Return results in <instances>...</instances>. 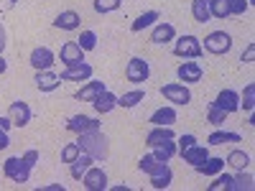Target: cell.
<instances>
[{
	"label": "cell",
	"instance_id": "6da1fadb",
	"mask_svg": "<svg viewBox=\"0 0 255 191\" xmlns=\"http://www.w3.org/2000/svg\"><path fill=\"white\" fill-rule=\"evenodd\" d=\"M79 151L90 153L95 161H108L110 156V140L102 130H90V133H82L79 135Z\"/></svg>",
	"mask_w": 255,
	"mask_h": 191
},
{
	"label": "cell",
	"instance_id": "7a4b0ae2",
	"mask_svg": "<svg viewBox=\"0 0 255 191\" xmlns=\"http://www.w3.org/2000/svg\"><path fill=\"white\" fill-rule=\"evenodd\" d=\"M3 174H5L13 184H26V181L31 179V166H26L23 158L10 156V158L3 163Z\"/></svg>",
	"mask_w": 255,
	"mask_h": 191
},
{
	"label": "cell",
	"instance_id": "3957f363",
	"mask_svg": "<svg viewBox=\"0 0 255 191\" xmlns=\"http://www.w3.org/2000/svg\"><path fill=\"white\" fill-rule=\"evenodd\" d=\"M204 49L215 56H222L232 49V36L225 33V31H212L207 38H204Z\"/></svg>",
	"mask_w": 255,
	"mask_h": 191
},
{
	"label": "cell",
	"instance_id": "277c9868",
	"mask_svg": "<svg viewBox=\"0 0 255 191\" xmlns=\"http://www.w3.org/2000/svg\"><path fill=\"white\" fill-rule=\"evenodd\" d=\"M202 41L197 36H181L176 44H174V54L181 59H199L202 56Z\"/></svg>",
	"mask_w": 255,
	"mask_h": 191
},
{
	"label": "cell",
	"instance_id": "5b68a950",
	"mask_svg": "<svg viewBox=\"0 0 255 191\" xmlns=\"http://www.w3.org/2000/svg\"><path fill=\"white\" fill-rule=\"evenodd\" d=\"M161 95L168 99V102H174V104H189L191 102V92L184 82H171V84H163L161 87Z\"/></svg>",
	"mask_w": 255,
	"mask_h": 191
},
{
	"label": "cell",
	"instance_id": "8992f818",
	"mask_svg": "<svg viewBox=\"0 0 255 191\" xmlns=\"http://www.w3.org/2000/svg\"><path fill=\"white\" fill-rule=\"evenodd\" d=\"M125 77H128V82H133V84H143L148 77H151V67H148L145 59L133 56L130 61H128V67H125Z\"/></svg>",
	"mask_w": 255,
	"mask_h": 191
},
{
	"label": "cell",
	"instance_id": "52a82bcc",
	"mask_svg": "<svg viewBox=\"0 0 255 191\" xmlns=\"http://www.w3.org/2000/svg\"><path fill=\"white\" fill-rule=\"evenodd\" d=\"M79 181L84 184L87 191H105V189H108V174H105L100 166H90Z\"/></svg>",
	"mask_w": 255,
	"mask_h": 191
},
{
	"label": "cell",
	"instance_id": "ba28073f",
	"mask_svg": "<svg viewBox=\"0 0 255 191\" xmlns=\"http://www.w3.org/2000/svg\"><path fill=\"white\" fill-rule=\"evenodd\" d=\"M100 127H102V122L97 117H90V115H74V117L67 120V130L77 133V135L90 133V130H100Z\"/></svg>",
	"mask_w": 255,
	"mask_h": 191
},
{
	"label": "cell",
	"instance_id": "9c48e42d",
	"mask_svg": "<svg viewBox=\"0 0 255 191\" xmlns=\"http://www.w3.org/2000/svg\"><path fill=\"white\" fill-rule=\"evenodd\" d=\"M61 64L67 69H72V67H79V64H84V51L79 49V44L77 41H67V44L61 46Z\"/></svg>",
	"mask_w": 255,
	"mask_h": 191
},
{
	"label": "cell",
	"instance_id": "30bf717a",
	"mask_svg": "<svg viewBox=\"0 0 255 191\" xmlns=\"http://www.w3.org/2000/svg\"><path fill=\"white\" fill-rule=\"evenodd\" d=\"M31 67L36 69V72H46V69H51L54 67V51L49 49V46H36L33 51H31Z\"/></svg>",
	"mask_w": 255,
	"mask_h": 191
},
{
	"label": "cell",
	"instance_id": "8fae6325",
	"mask_svg": "<svg viewBox=\"0 0 255 191\" xmlns=\"http://www.w3.org/2000/svg\"><path fill=\"white\" fill-rule=\"evenodd\" d=\"M8 115H10V122L15 127H26L31 122V107L23 102V99H15L10 102V107H8Z\"/></svg>",
	"mask_w": 255,
	"mask_h": 191
},
{
	"label": "cell",
	"instance_id": "7c38bea8",
	"mask_svg": "<svg viewBox=\"0 0 255 191\" xmlns=\"http://www.w3.org/2000/svg\"><path fill=\"white\" fill-rule=\"evenodd\" d=\"M215 104H217L220 110H225L227 115H232V112L240 110V95H238L235 90H222V92L217 95Z\"/></svg>",
	"mask_w": 255,
	"mask_h": 191
},
{
	"label": "cell",
	"instance_id": "4fadbf2b",
	"mask_svg": "<svg viewBox=\"0 0 255 191\" xmlns=\"http://www.w3.org/2000/svg\"><path fill=\"white\" fill-rule=\"evenodd\" d=\"M92 107H95L97 115H108V112H113V110L118 107V95H113L110 90L100 92V95L92 99Z\"/></svg>",
	"mask_w": 255,
	"mask_h": 191
},
{
	"label": "cell",
	"instance_id": "5bb4252c",
	"mask_svg": "<svg viewBox=\"0 0 255 191\" xmlns=\"http://www.w3.org/2000/svg\"><path fill=\"white\" fill-rule=\"evenodd\" d=\"M171 181H174L171 166H168V163H158V166H156V171L151 174V186L161 191V189H168V186H171Z\"/></svg>",
	"mask_w": 255,
	"mask_h": 191
},
{
	"label": "cell",
	"instance_id": "9a60e30c",
	"mask_svg": "<svg viewBox=\"0 0 255 191\" xmlns=\"http://www.w3.org/2000/svg\"><path fill=\"white\" fill-rule=\"evenodd\" d=\"M105 90H108V87H105V82H100V79H87V82H84L82 84V90H77V99L79 102H92L100 92H105Z\"/></svg>",
	"mask_w": 255,
	"mask_h": 191
},
{
	"label": "cell",
	"instance_id": "2e32d148",
	"mask_svg": "<svg viewBox=\"0 0 255 191\" xmlns=\"http://www.w3.org/2000/svg\"><path fill=\"white\" fill-rule=\"evenodd\" d=\"M36 87H38V92H54V90H59L61 87V79H59V74H54L51 69H46V72H36Z\"/></svg>",
	"mask_w": 255,
	"mask_h": 191
},
{
	"label": "cell",
	"instance_id": "e0dca14e",
	"mask_svg": "<svg viewBox=\"0 0 255 191\" xmlns=\"http://www.w3.org/2000/svg\"><path fill=\"white\" fill-rule=\"evenodd\" d=\"M176 74H179V79L184 84H197L202 79V67H199L197 61H184L181 67L176 69Z\"/></svg>",
	"mask_w": 255,
	"mask_h": 191
},
{
	"label": "cell",
	"instance_id": "ac0fdd59",
	"mask_svg": "<svg viewBox=\"0 0 255 191\" xmlns=\"http://www.w3.org/2000/svg\"><path fill=\"white\" fill-rule=\"evenodd\" d=\"M79 26H82V18L74 10H61L54 20V28H61V31H77Z\"/></svg>",
	"mask_w": 255,
	"mask_h": 191
},
{
	"label": "cell",
	"instance_id": "d6986e66",
	"mask_svg": "<svg viewBox=\"0 0 255 191\" xmlns=\"http://www.w3.org/2000/svg\"><path fill=\"white\" fill-rule=\"evenodd\" d=\"M174 38H176V28L171 23H156L153 31H151V41L156 46H163V44H168V41H174Z\"/></svg>",
	"mask_w": 255,
	"mask_h": 191
},
{
	"label": "cell",
	"instance_id": "ffe728a7",
	"mask_svg": "<svg viewBox=\"0 0 255 191\" xmlns=\"http://www.w3.org/2000/svg\"><path fill=\"white\" fill-rule=\"evenodd\" d=\"M59 79L61 82H87V79H92V67L84 61V64H79V67H72L67 72H61Z\"/></svg>",
	"mask_w": 255,
	"mask_h": 191
},
{
	"label": "cell",
	"instance_id": "44dd1931",
	"mask_svg": "<svg viewBox=\"0 0 255 191\" xmlns=\"http://www.w3.org/2000/svg\"><path fill=\"white\" fill-rule=\"evenodd\" d=\"M181 158H184V163H189L191 168H197L199 163H204L207 158H209V151H207V148L204 145H191V148H186V151L181 153Z\"/></svg>",
	"mask_w": 255,
	"mask_h": 191
},
{
	"label": "cell",
	"instance_id": "7402d4cb",
	"mask_svg": "<svg viewBox=\"0 0 255 191\" xmlns=\"http://www.w3.org/2000/svg\"><path fill=\"white\" fill-rule=\"evenodd\" d=\"M148 122H151V125H168V127H171V125L176 122V107H174V104L158 107L151 117H148Z\"/></svg>",
	"mask_w": 255,
	"mask_h": 191
},
{
	"label": "cell",
	"instance_id": "603a6c76",
	"mask_svg": "<svg viewBox=\"0 0 255 191\" xmlns=\"http://www.w3.org/2000/svg\"><path fill=\"white\" fill-rule=\"evenodd\" d=\"M92 163H95V158H92L90 153L79 151V156L69 163V174H72V179H77V181H79V179L84 176V171H87V168H90Z\"/></svg>",
	"mask_w": 255,
	"mask_h": 191
},
{
	"label": "cell",
	"instance_id": "cb8c5ba5",
	"mask_svg": "<svg viewBox=\"0 0 255 191\" xmlns=\"http://www.w3.org/2000/svg\"><path fill=\"white\" fill-rule=\"evenodd\" d=\"M171 138H176L174 135V130L168 125H153V130L145 135V145H158V143H163V140H171Z\"/></svg>",
	"mask_w": 255,
	"mask_h": 191
},
{
	"label": "cell",
	"instance_id": "d4e9b609",
	"mask_svg": "<svg viewBox=\"0 0 255 191\" xmlns=\"http://www.w3.org/2000/svg\"><path fill=\"white\" fill-rule=\"evenodd\" d=\"M197 174H204V176H217L220 171H225V158H217V156H209L204 163H199L194 168Z\"/></svg>",
	"mask_w": 255,
	"mask_h": 191
},
{
	"label": "cell",
	"instance_id": "484cf974",
	"mask_svg": "<svg viewBox=\"0 0 255 191\" xmlns=\"http://www.w3.org/2000/svg\"><path fill=\"white\" fill-rule=\"evenodd\" d=\"M176 138H171V140H163V143H158V145H153V156L161 161V163H168L174 156H176V143H174Z\"/></svg>",
	"mask_w": 255,
	"mask_h": 191
},
{
	"label": "cell",
	"instance_id": "4316f807",
	"mask_svg": "<svg viewBox=\"0 0 255 191\" xmlns=\"http://www.w3.org/2000/svg\"><path fill=\"white\" fill-rule=\"evenodd\" d=\"M158 18H161V15H158V10H145L143 15H138V18L133 20V26H130V31H133V33H140L143 28H153Z\"/></svg>",
	"mask_w": 255,
	"mask_h": 191
},
{
	"label": "cell",
	"instance_id": "83f0119b",
	"mask_svg": "<svg viewBox=\"0 0 255 191\" xmlns=\"http://www.w3.org/2000/svg\"><path fill=\"white\" fill-rule=\"evenodd\" d=\"M145 99V92L143 90H133V92H125V95H120L118 97V107H123V110H133V107H138V104Z\"/></svg>",
	"mask_w": 255,
	"mask_h": 191
},
{
	"label": "cell",
	"instance_id": "f1b7e54d",
	"mask_svg": "<svg viewBox=\"0 0 255 191\" xmlns=\"http://www.w3.org/2000/svg\"><path fill=\"white\" fill-rule=\"evenodd\" d=\"M240 140H243L240 133H230V130H215L207 138L209 145H225V143H240Z\"/></svg>",
	"mask_w": 255,
	"mask_h": 191
},
{
	"label": "cell",
	"instance_id": "f546056e",
	"mask_svg": "<svg viewBox=\"0 0 255 191\" xmlns=\"http://www.w3.org/2000/svg\"><path fill=\"white\" fill-rule=\"evenodd\" d=\"M191 15H194L197 23H207L212 18L209 15V0H191Z\"/></svg>",
	"mask_w": 255,
	"mask_h": 191
},
{
	"label": "cell",
	"instance_id": "4dcf8cb0",
	"mask_svg": "<svg viewBox=\"0 0 255 191\" xmlns=\"http://www.w3.org/2000/svg\"><path fill=\"white\" fill-rule=\"evenodd\" d=\"M225 166H232V168H238V171H243V168L250 166V156H248L245 151H230Z\"/></svg>",
	"mask_w": 255,
	"mask_h": 191
},
{
	"label": "cell",
	"instance_id": "1f68e13d",
	"mask_svg": "<svg viewBox=\"0 0 255 191\" xmlns=\"http://www.w3.org/2000/svg\"><path fill=\"white\" fill-rule=\"evenodd\" d=\"M232 181H235V191H253L255 189V179H253L250 171H245V168L238 176H232Z\"/></svg>",
	"mask_w": 255,
	"mask_h": 191
},
{
	"label": "cell",
	"instance_id": "d6a6232c",
	"mask_svg": "<svg viewBox=\"0 0 255 191\" xmlns=\"http://www.w3.org/2000/svg\"><path fill=\"white\" fill-rule=\"evenodd\" d=\"M253 107H255V84L250 82V84H245V90L240 95V110L253 112Z\"/></svg>",
	"mask_w": 255,
	"mask_h": 191
},
{
	"label": "cell",
	"instance_id": "836d02e7",
	"mask_svg": "<svg viewBox=\"0 0 255 191\" xmlns=\"http://www.w3.org/2000/svg\"><path fill=\"white\" fill-rule=\"evenodd\" d=\"M77 44H79V49L87 54V51H95L97 49V33L95 31H82V36L77 38Z\"/></svg>",
	"mask_w": 255,
	"mask_h": 191
},
{
	"label": "cell",
	"instance_id": "e575fe53",
	"mask_svg": "<svg viewBox=\"0 0 255 191\" xmlns=\"http://www.w3.org/2000/svg\"><path fill=\"white\" fill-rule=\"evenodd\" d=\"M209 191H235V181H232V176H227V174H217V179H215V184H209Z\"/></svg>",
	"mask_w": 255,
	"mask_h": 191
},
{
	"label": "cell",
	"instance_id": "d590c367",
	"mask_svg": "<svg viewBox=\"0 0 255 191\" xmlns=\"http://www.w3.org/2000/svg\"><path fill=\"white\" fill-rule=\"evenodd\" d=\"M209 15H212V18L225 20V18L230 15V5H227V0H209Z\"/></svg>",
	"mask_w": 255,
	"mask_h": 191
},
{
	"label": "cell",
	"instance_id": "8d00e7d4",
	"mask_svg": "<svg viewBox=\"0 0 255 191\" xmlns=\"http://www.w3.org/2000/svg\"><path fill=\"white\" fill-rule=\"evenodd\" d=\"M120 5H123V0H95V3H92L95 13H100V15L113 13V10H118Z\"/></svg>",
	"mask_w": 255,
	"mask_h": 191
},
{
	"label": "cell",
	"instance_id": "74e56055",
	"mask_svg": "<svg viewBox=\"0 0 255 191\" xmlns=\"http://www.w3.org/2000/svg\"><path fill=\"white\" fill-rule=\"evenodd\" d=\"M207 120H209L212 125H222V122L227 120V112L220 110L215 102H209V107H207Z\"/></svg>",
	"mask_w": 255,
	"mask_h": 191
},
{
	"label": "cell",
	"instance_id": "f35d334b",
	"mask_svg": "<svg viewBox=\"0 0 255 191\" xmlns=\"http://www.w3.org/2000/svg\"><path fill=\"white\" fill-rule=\"evenodd\" d=\"M158 163H161V161H158L153 153H148V156H143V158L138 161V168H140L143 174H148V176H151V174L156 171V166H158Z\"/></svg>",
	"mask_w": 255,
	"mask_h": 191
},
{
	"label": "cell",
	"instance_id": "ab89813d",
	"mask_svg": "<svg viewBox=\"0 0 255 191\" xmlns=\"http://www.w3.org/2000/svg\"><path fill=\"white\" fill-rule=\"evenodd\" d=\"M77 156H79V143H67L61 148V161L64 163H72Z\"/></svg>",
	"mask_w": 255,
	"mask_h": 191
},
{
	"label": "cell",
	"instance_id": "60d3db41",
	"mask_svg": "<svg viewBox=\"0 0 255 191\" xmlns=\"http://www.w3.org/2000/svg\"><path fill=\"white\" fill-rule=\"evenodd\" d=\"M230 5V15H245V10L250 8L248 0H227Z\"/></svg>",
	"mask_w": 255,
	"mask_h": 191
},
{
	"label": "cell",
	"instance_id": "b9f144b4",
	"mask_svg": "<svg viewBox=\"0 0 255 191\" xmlns=\"http://www.w3.org/2000/svg\"><path fill=\"white\" fill-rule=\"evenodd\" d=\"M194 143H197V138H194V135H181V138H179V145H176V151H179V153H184L186 148H191Z\"/></svg>",
	"mask_w": 255,
	"mask_h": 191
},
{
	"label": "cell",
	"instance_id": "7bdbcfd3",
	"mask_svg": "<svg viewBox=\"0 0 255 191\" xmlns=\"http://www.w3.org/2000/svg\"><path fill=\"white\" fill-rule=\"evenodd\" d=\"M20 158L26 161V166H31V168H33V166L38 163V151H36V148H28V151H26L23 156H20Z\"/></svg>",
	"mask_w": 255,
	"mask_h": 191
},
{
	"label": "cell",
	"instance_id": "ee69618b",
	"mask_svg": "<svg viewBox=\"0 0 255 191\" xmlns=\"http://www.w3.org/2000/svg\"><path fill=\"white\" fill-rule=\"evenodd\" d=\"M240 61H243V64H253V61H255V44H248V49L243 51Z\"/></svg>",
	"mask_w": 255,
	"mask_h": 191
},
{
	"label": "cell",
	"instance_id": "f6af8a7d",
	"mask_svg": "<svg viewBox=\"0 0 255 191\" xmlns=\"http://www.w3.org/2000/svg\"><path fill=\"white\" fill-rule=\"evenodd\" d=\"M10 145V138H8V130H0V151H5Z\"/></svg>",
	"mask_w": 255,
	"mask_h": 191
},
{
	"label": "cell",
	"instance_id": "bcb514c9",
	"mask_svg": "<svg viewBox=\"0 0 255 191\" xmlns=\"http://www.w3.org/2000/svg\"><path fill=\"white\" fill-rule=\"evenodd\" d=\"M41 191H67L61 184H46V186H41Z\"/></svg>",
	"mask_w": 255,
	"mask_h": 191
},
{
	"label": "cell",
	"instance_id": "7dc6e473",
	"mask_svg": "<svg viewBox=\"0 0 255 191\" xmlns=\"http://www.w3.org/2000/svg\"><path fill=\"white\" fill-rule=\"evenodd\" d=\"M5 44H8L5 41V28H3V23H0V54L5 51Z\"/></svg>",
	"mask_w": 255,
	"mask_h": 191
},
{
	"label": "cell",
	"instance_id": "c3c4849f",
	"mask_svg": "<svg viewBox=\"0 0 255 191\" xmlns=\"http://www.w3.org/2000/svg\"><path fill=\"white\" fill-rule=\"evenodd\" d=\"M10 127H13V122L8 117H0V130H10Z\"/></svg>",
	"mask_w": 255,
	"mask_h": 191
},
{
	"label": "cell",
	"instance_id": "681fc988",
	"mask_svg": "<svg viewBox=\"0 0 255 191\" xmlns=\"http://www.w3.org/2000/svg\"><path fill=\"white\" fill-rule=\"evenodd\" d=\"M5 69H8V64H5V59H3V54H0V74H5Z\"/></svg>",
	"mask_w": 255,
	"mask_h": 191
},
{
	"label": "cell",
	"instance_id": "f907efd6",
	"mask_svg": "<svg viewBox=\"0 0 255 191\" xmlns=\"http://www.w3.org/2000/svg\"><path fill=\"white\" fill-rule=\"evenodd\" d=\"M15 3H18V0H10V5H15Z\"/></svg>",
	"mask_w": 255,
	"mask_h": 191
}]
</instances>
